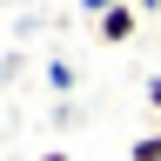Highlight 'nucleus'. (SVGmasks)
<instances>
[{"mask_svg":"<svg viewBox=\"0 0 161 161\" xmlns=\"http://www.w3.org/2000/svg\"><path fill=\"white\" fill-rule=\"evenodd\" d=\"M134 161H161V134H148V141H141V148H134Z\"/></svg>","mask_w":161,"mask_h":161,"instance_id":"1","label":"nucleus"},{"mask_svg":"<svg viewBox=\"0 0 161 161\" xmlns=\"http://www.w3.org/2000/svg\"><path fill=\"white\" fill-rule=\"evenodd\" d=\"M148 94H154V108H161V74H154V87H148Z\"/></svg>","mask_w":161,"mask_h":161,"instance_id":"2","label":"nucleus"},{"mask_svg":"<svg viewBox=\"0 0 161 161\" xmlns=\"http://www.w3.org/2000/svg\"><path fill=\"white\" fill-rule=\"evenodd\" d=\"M47 161H67V154H47Z\"/></svg>","mask_w":161,"mask_h":161,"instance_id":"3","label":"nucleus"}]
</instances>
